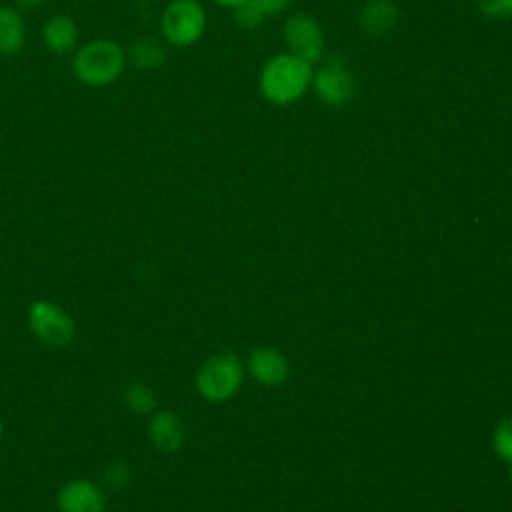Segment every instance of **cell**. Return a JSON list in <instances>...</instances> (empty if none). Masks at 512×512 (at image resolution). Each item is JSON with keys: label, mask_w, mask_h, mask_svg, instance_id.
<instances>
[{"label": "cell", "mask_w": 512, "mask_h": 512, "mask_svg": "<svg viewBox=\"0 0 512 512\" xmlns=\"http://www.w3.org/2000/svg\"><path fill=\"white\" fill-rule=\"evenodd\" d=\"M312 64L290 54L280 52L268 58L258 76V88L264 100L276 106H290L298 102L312 84Z\"/></svg>", "instance_id": "cell-1"}, {"label": "cell", "mask_w": 512, "mask_h": 512, "mask_svg": "<svg viewBox=\"0 0 512 512\" xmlns=\"http://www.w3.org/2000/svg\"><path fill=\"white\" fill-rule=\"evenodd\" d=\"M126 50L108 38H98L82 44L72 56L74 78L92 88L114 84L126 70Z\"/></svg>", "instance_id": "cell-2"}, {"label": "cell", "mask_w": 512, "mask_h": 512, "mask_svg": "<svg viewBox=\"0 0 512 512\" xmlns=\"http://www.w3.org/2000/svg\"><path fill=\"white\" fill-rule=\"evenodd\" d=\"M244 380V366L236 354L220 352L210 356L196 372V390L210 402L232 398Z\"/></svg>", "instance_id": "cell-3"}, {"label": "cell", "mask_w": 512, "mask_h": 512, "mask_svg": "<svg viewBox=\"0 0 512 512\" xmlns=\"http://www.w3.org/2000/svg\"><path fill=\"white\" fill-rule=\"evenodd\" d=\"M206 30V10L198 0H170L160 16L164 42L176 48L196 44Z\"/></svg>", "instance_id": "cell-4"}, {"label": "cell", "mask_w": 512, "mask_h": 512, "mask_svg": "<svg viewBox=\"0 0 512 512\" xmlns=\"http://www.w3.org/2000/svg\"><path fill=\"white\" fill-rule=\"evenodd\" d=\"M26 322L30 332L48 348H64L76 334L72 316L50 300H34L28 308Z\"/></svg>", "instance_id": "cell-5"}, {"label": "cell", "mask_w": 512, "mask_h": 512, "mask_svg": "<svg viewBox=\"0 0 512 512\" xmlns=\"http://www.w3.org/2000/svg\"><path fill=\"white\" fill-rule=\"evenodd\" d=\"M314 94L326 106H344L356 96V78L342 56H328L318 70L312 72Z\"/></svg>", "instance_id": "cell-6"}, {"label": "cell", "mask_w": 512, "mask_h": 512, "mask_svg": "<svg viewBox=\"0 0 512 512\" xmlns=\"http://www.w3.org/2000/svg\"><path fill=\"white\" fill-rule=\"evenodd\" d=\"M284 42L288 52L314 64L324 54V32L318 20L306 12H296L284 22Z\"/></svg>", "instance_id": "cell-7"}, {"label": "cell", "mask_w": 512, "mask_h": 512, "mask_svg": "<svg viewBox=\"0 0 512 512\" xmlns=\"http://www.w3.org/2000/svg\"><path fill=\"white\" fill-rule=\"evenodd\" d=\"M56 506L60 512H104L106 496L92 480L74 478L60 486Z\"/></svg>", "instance_id": "cell-8"}, {"label": "cell", "mask_w": 512, "mask_h": 512, "mask_svg": "<svg viewBox=\"0 0 512 512\" xmlns=\"http://www.w3.org/2000/svg\"><path fill=\"white\" fill-rule=\"evenodd\" d=\"M146 436L160 454H174L184 446L186 426L178 414L170 410H154L146 426Z\"/></svg>", "instance_id": "cell-9"}, {"label": "cell", "mask_w": 512, "mask_h": 512, "mask_svg": "<svg viewBox=\"0 0 512 512\" xmlns=\"http://www.w3.org/2000/svg\"><path fill=\"white\" fill-rule=\"evenodd\" d=\"M250 376L264 386H280L288 378L286 356L272 346H258L248 356Z\"/></svg>", "instance_id": "cell-10"}, {"label": "cell", "mask_w": 512, "mask_h": 512, "mask_svg": "<svg viewBox=\"0 0 512 512\" xmlns=\"http://www.w3.org/2000/svg\"><path fill=\"white\" fill-rule=\"evenodd\" d=\"M40 34H42L44 46L58 56L70 54L78 48L80 30H78L76 20L68 14H52L44 22Z\"/></svg>", "instance_id": "cell-11"}, {"label": "cell", "mask_w": 512, "mask_h": 512, "mask_svg": "<svg viewBox=\"0 0 512 512\" xmlns=\"http://www.w3.org/2000/svg\"><path fill=\"white\" fill-rule=\"evenodd\" d=\"M398 6L392 0H366L358 12V24L372 38L386 36L398 24Z\"/></svg>", "instance_id": "cell-12"}, {"label": "cell", "mask_w": 512, "mask_h": 512, "mask_svg": "<svg viewBox=\"0 0 512 512\" xmlns=\"http://www.w3.org/2000/svg\"><path fill=\"white\" fill-rule=\"evenodd\" d=\"M26 42L24 16L16 6H0V56L10 58L22 52Z\"/></svg>", "instance_id": "cell-13"}, {"label": "cell", "mask_w": 512, "mask_h": 512, "mask_svg": "<svg viewBox=\"0 0 512 512\" xmlns=\"http://www.w3.org/2000/svg\"><path fill=\"white\" fill-rule=\"evenodd\" d=\"M166 56H168L166 42H162L156 36L136 38L126 52L128 62L138 70H156L166 62Z\"/></svg>", "instance_id": "cell-14"}, {"label": "cell", "mask_w": 512, "mask_h": 512, "mask_svg": "<svg viewBox=\"0 0 512 512\" xmlns=\"http://www.w3.org/2000/svg\"><path fill=\"white\" fill-rule=\"evenodd\" d=\"M122 402L126 410L134 414H152L158 404L154 388L146 382H132L130 386H126V390L122 392Z\"/></svg>", "instance_id": "cell-15"}, {"label": "cell", "mask_w": 512, "mask_h": 512, "mask_svg": "<svg viewBox=\"0 0 512 512\" xmlns=\"http://www.w3.org/2000/svg\"><path fill=\"white\" fill-rule=\"evenodd\" d=\"M492 446H494V452L512 464V416L508 418H502L496 428H494V434H492Z\"/></svg>", "instance_id": "cell-16"}, {"label": "cell", "mask_w": 512, "mask_h": 512, "mask_svg": "<svg viewBox=\"0 0 512 512\" xmlns=\"http://www.w3.org/2000/svg\"><path fill=\"white\" fill-rule=\"evenodd\" d=\"M130 466L124 460H112L102 472V480L110 490H122L130 482Z\"/></svg>", "instance_id": "cell-17"}, {"label": "cell", "mask_w": 512, "mask_h": 512, "mask_svg": "<svg viewBox=\"0 0 512 512\" xmlns=\"http://www.w3.org/2000/svg\"><path fill=\"white\" fill-rule=\"evenodd\" d=\"M474 4L492 20H512V0H474Z\"/></svg>", "instance_id": "cell-18"}, {"label": "cell", "mask_w": 512, "mask_h": 512, "mask_svg": "<svg viewBox=\"0 0 512 512\" xmlns=\"http://www.w3.org/2000/svg\"><path fill=\"white\" fill-rule=\"evenodd\" d=\"M252 6L264 16V18H272L282 14L284 10H288V6L292 4V0H250Z\"/></svg>", "instance_id": "cell-19"}, {"label": "cell", "mask_w": 512, "mask_h": 512, "mask_svg": "<svg viewBox=\"0 0 512 512\" xmlns=\"http://www.w3.org/2000/svg\"><path fill=\"white\" fill-rule=\"evenodd\" d=\"M42 4H44V0H16L14 6L20 12H32V10H38Z\"/></svg>", "instance_id": "cell-20"}, {"label": "cell", "mask_w": 512, "mask_h": 512, "mask_svg": "<svg viewBox=\"0 0 512 512\" xmlns=\"http://www.w3.org/2000/svg\"><path fill=\"white\" fill-rule=\"evenodd\" d=\"M212 2H216L218 6H224V8H236V6H240L244 0H212Z\"/></svg>", "instance_id": "cell-21"}, {"label": "cell", "mask_w": 512, "mask_h": 512, "mask_svg": "<svg viewBox=\"0 0 512 512\" xmlns=\"http://www.w3.org/2000/svg\"><path fill=\"white\" fill-rule=\"evenodd\" d=\"M2 434H4V422L0 420V438H2Z\"/></svg>", "instance_id": "cell-22"}, {"label": "cell", "mask_w": 512, "mask_h": 512, "mask_svg": "<svg viewBox=\"0 0 512 512\" xmlns=\"http://www.w3.org/2000/svg\"><path fill=\"white\" fill-rule=\"evenodd\" d=\"M510 476H512V470H510Z\"/></svg>", "instance_id": "cell-23"}]
</instances>
